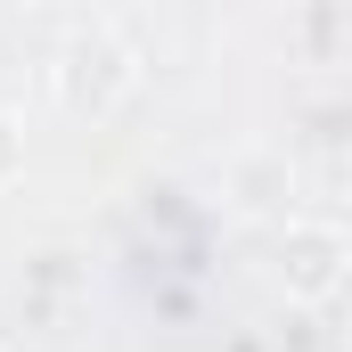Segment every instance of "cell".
I'll return each instance as SVG.
<instances>
[{"label": "cell", "mask_w": 352, "mask_h": 352, "mask_svg": "<svg viewBox=\"0 0 352 352\" xmlns=\"http://www.w3.org/2000/svg\"><path fill=\"white\" fill-rule=\"evenodd\" d=\"M270 278H278V295L303 303V311L336 303L352 287V230L344 221H311V213L278 221V238H270Z\"/></svg>", "instance_id": "cell-2"}, {"label": "cell", "mask_w": 352, "mask_h": 352, "mask_svg": "<svg viewBox=\"0 0 352 352\" xmlns=\"http://www.w3.org/2000/svg\"><path fill=\"white\" fill-rule=\"evenodd\" d=\"M131 90H140V50H131V33L107 25V16H82V25L50 50V98H58V115H74V123H115V115L131 107Z\"/></svg>", "instance_id": "cell-1"}, {"label": "cell", "mask_w": 352, "mask_h": 352, "mask_svg": "<svg viewBox=\"0 0 352 352\" xmlns=\"http://www.w3.org/2000/svg\"><path fill=\"white\" fill-rule=\"evenodd\" d=\"M25 156H33L25 115H8V107H0V188H16V180H25Z\"/></svg>", "instance_id": "cell-4"}, {"label": "cell", "mask_w": 352, "mask_h": 352, "mask_svg": "<svg viewBox=\"0 0 352 352\" xmlns=\"http://www.w3.org/2000/svg\"><path fill=\"white\" fill-rule=\"evenodd\" d=\"M278 197H295V180L278 156H246L238 164V213H278Z\"/></svg>", "instance_id": "cell-3"}]
</instances>
